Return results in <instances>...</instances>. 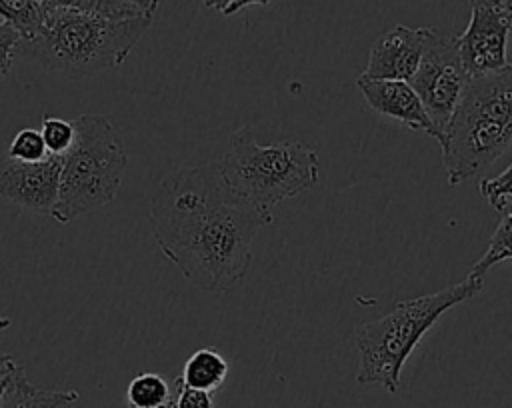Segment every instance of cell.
<instances>
[{
	"label": "cell",
	"mask_w": 512,
	"mask_h": 408,
	"mask_svg": "<svg viewBox=\"0 0 512 408\" xmlns=\"http://www.w3.org/2000/svg\"><path fill=\"white\" fill-rule=\"evenodd\" d=\"M150 220L162 254L198 288L226 292L252 262L266 210L234 190L218 162L180 168L150 194Z\"/></svg>",
	"instance_id": "6da1fadb"
},
{
	"label": "cell",
	"mask_w": 512,
	"mask_h": 408,
	"mask_svg": "<svg viewBox=\"0 0 512 408\" xmlns=\"http://www.w3.org/2000/svg\"><path fill=\"white\" fill-rule=\"evenodd\" d=\"M150 24L152 14L116 20L74 8H56L46 12L34 38L20 40L16 54H26L68 78H86L120 66Z\"/></svg>",
	"instance_id": "7a4b0ae2"
},
{
	"label": "cell",
	"mask_w": 512,
	"mask_h": 408,
	"mask_svg": "<svg viewBox=\"0 0 512 408\" xmlns=\"http://www.w3.org/2000/svg\"><path fill=\"white\" fill-rule=\"evenodd\" d=\"M482 288L484 278L468 274L452 286L402 300L388 314L364 322L356 330V348L360 352L356 372L358 384H380L388 392L396 394L400 388L402 368L420 344L422 336L444 312L480 294Z\"/></svg>",
	"instance_id": "3957f363"
},
{
	"label": "cell",
	"mask_w": 512,
	"mask_h": 408,
	"mask_svg": "<svg viewBox=\"0 0 512 408\" xmlns=\"http://www.w3.org/2000/svg\"><path fill=\"white\" fill-rule=\"evenodd\" d=\"M512 144V64L500 72L470 76L446 130L442 162L450 186H458L498 160Z\"/></svg>",
	"instance_id": "277c9868"
},
{
	"label": "cell",
	"mask_w": 512,
	"mask_h": 408,
	"mask_svg": "<svg viewBox=\"0 0 512 408\" xmlns=\"http://www.w3.org/2000/svg\"><path fill=\"white\" fill-rule=\"evenodd\" d=\"M74 122V142L62 154L58 200L52 218L66 224L114 200L128 158L112 122L102 114H82Z\"/></svg>",
	"instance_id": "5b68a950"
},
{
	"label": "cell",
	"mask_w": 512,
	"mask_h": 408,
	"mask_svg": "<svg viewBox=\"0 0 512 408\" xmlns=\"http://www.w3.org/2000/svg\"><path fill=\"white\" fill-rule=\"evenodd\" d=\"M224 180L258 206L272 210L318 182V154L300 142L258 144L252 128L242 126L230 136L218 162Z\"/></svg>",
	"instance_id": "8992f818"
},
{
	"label": "cell",
	"mask_w": 512,
	"mask_h": 408,
	"mask_svg": "<svg viewBox=\"0 0 512 408\" xmlns=\"http://www.w3.org/2000/svg\"><path fill=\"white\" fill-rule=\"evenodd\" d=\"M468 78L470 74L460 56L458 36L432 30L422 60L408 82L420 96L442 138H446V130L464 94Z\"/></svg>",
	"instance_id": "52a82bcc"
},
{
	"label": "cell",
	"mask_w": 512,
	"mask_h": 408,
	"mask_svg": "<svg viewBox=\"0 0 512 408\" xmlns=\"http://www.w3.org/2000/svg\"><path fill=\"white\" fill-rule=\"evenodd\" d=\"M470 20L458 36L460 56L470 76L500 72L508 62V36L512 30V6L508 0H468Z\"/></svg>",
	"instance_id": "ba28073f"
},
{
	"label": "cell",
	"mask_w": 512,
	"mask_h": 408,
	"mask_svg": "<svg viewBox=\"0 0 512 408\" xmlns=\"http://www.w3.org/2000/svg\"><path fill=\"white\" fill-rule=\"evenodd\" d=\"M62 156L48 154L44 160L26 162L0 156V196L34 212L52 214L58 200Z\"/></svg>",
	"instance_id": "9c48e42d"
},
{
	"label": "cell",
	"mask_w": 512,
	"mask_h": 408,
	"mask_svg": "<svg viewBox=\"0 0 512 408\" xmlns=\"http://www.w3.org/2000/svg\"><path fill=\"white\" fill-rule=\"evenodd\" d=\"M432 28L392 26L370 48L366 70L360 74L374 80H410L422 60Z\"/></svg>",
	"instance_id": "30bf717a"
},
{
	"label": "cell",
	"mask_w": 512,
	"mask_h": 408,
	"mask_svg": "<svg viewBox=\"0 0 512 408\" xmlns=\"http://www.w3.org/2000/svg\"><path fill=\"white\" fill-rule=\"evenodd\" d=\"M358 88L364 94L368 106L382 116H390L400 120L414 132H424L432 136L440 146L444 142L442 134L434 126L428 116L420 96L406 80H374V78H358Z\"/></svg>",
	"instance_id": "8fae6325"
},
{
	"label": "cell",
	"mask_w": 512,
	"mask_h": 408,
	"mask_svg": "<svg viewBox=\"0 0 512 408\" xmlns=\"http://www.w3.org/2000/svg\"><path fill=\"white\" fill-rule=\"evenodd\" d=\"M76 400V390H52L30 384L24 370L20 368V372L4 388L2 408H64Z\"/></svg>",
	"instance_id": "7c38bea8"
},
{
	"label": "cell",
	"mask_w": 512,
	"mask_h": 408,
	"mask_svg": "<svg viewBox=\"0 0 512 408\" xmlns=\"http://www.w3.org/2000/svg\"><path fill=\"white\" fill-rule=\"evenodd\" d=\"M228 376V362L214 348L196 350L184 364L180 374L182 382L190 388L214 392L218 390Z\"/></svg>",
	"instance_id": "4fadbf2b"
},
{
	"label": "cell",
	"mask_w": 512,
	"mask_h": 408,
	"mask_svg": "<svg viewBox=\"0 0 512 408\" xmlns=\"http://www.w3.org/2000/svg\"><path fill=\"white\" fill-rule=\"evenodd\" d=\"M126 402L130 408H174V392L160 374L142 372L130 380Z\"/></svg>",
	"instance_id": "5bb4252c"
},
{
	"label": "cell",
	"mask_w": 512,
	"mask_h": 408,
	"mask_svg": "<svg viewBox=\"0 0 512 408\" xmlns=\"http://www.w3.org/2000/svg\"><path fill=\"white\" fill-rule=\"evenodd\" d=\"M38 2L42 6L44 14L50 10H56V8H74V10L100 14L106 18H116V20L146 14L132 0H38Z\"/></svg>",
	"instance_id": "9a60e30c"
},
{
	"label": "cell",
	"mask_w": 512,
	"mask_h": 408,
	"mask_svg": "<svg viewBox=\"0 0 512 408\" xmlns=\"http://www.w3.org/2000/svg\"><path fill=\"white\" fill-rule=\"evenodd\" d=\"M512 258V210L504 212L502 214V220L500 224L496 226L490 242H488V248L486 252L480 256V260L470 268V276H476V278H484L486 272L504 262V260H510Z\"/></svg>",
	"instance_id": "2e32d148"
},
{
	"label": "cell",
	"mask_w": 512,
	"mask_h": 408,
	"mask_svg": "<svg viewBox=\"0 0 512 408\" xmlns=\"http://www.w3.org/2000/svg\"><path fill=\"white\" fill-rule=\"evenodd\" d=\"M0 16L20 30L22 40H30L40 32L46 14L38 0H0Z\"/></svg>",
	"instance_id": "e0dca14e"
},
{
	"label": "cell",
	"mask_w": 512,
	"mask_h": 408,
	"mask_svg": "<svg viewBox=\"0 0 512 408\" xmlns=\"http://www.w3.org/2000/svg\"><path fill=\"white\" fill-rule=\"evenodd\" d=\"M40 134L50 154H64L74 142V122L64 120L60 116L46 114L40 122Z\"/></svg>",
	"instance_id": "ac0fdd59"
},
{
	"label": "cell",
	"mask_w": 512,
	"mask_h": 408,
	"mask_svg": "<svg viewBox=\"0 0 512 408\" xmlns=\"http://www.w3.org/2000/svg\"><path fill=\"white\" fill-rule=\"evenodd\" d=\"M8 154L12 158H18V160L38 162V160H44L50 152H48V148L44 144V138H42L40 130H36V128H22L12 138V142L8 146Z\"/></svg>",
	"instance_id": "d6986e66"
},
{
	"label": "cell",
	"mask_w": 512,
	"mask_h": 408,
	"mask_svg": "<svg viewBox=\"0 0 512 408\" xmlns=\"http://www.w3.org/2000/svg\"><path fill=\"white\" fill-rule=\"evenodd\" d=\"M478 188H480V194L490 202V206L498 214H504L506 212L504 200L512 198V164L504 172H500L498 176L480 180Z\"/></svg>",
	"instance_id": "ffe728a7"
},
{
	"label": "cell",
	"mask_w": 512,
	"mask_h": 408,
	"mask_svg": "<svg viewBox=\"0 0 512 408\" xmlns=\"http://www.w3.org/2000/svg\"><path fill=\"white\" fill-rule=\"evenodd\" d=\"M174 408H214V402L210 392L190 388L178 376L174 380Z\"/></svg>",
	"instance_id": "44dd1931"
},
{
	"label": "cell",
	"mask_w": 512,
	"mask_h": 408,
	"mask_svg": "<svg viewBox=\"0 0 512 408\" xmlns=\"http://www.w3.org/2000/svg\"><path fill=\"white\" fill-rule=\"evenodd\" d=\"M20 40H22L20 30L14 24L2 20L0 22V78H4L10 72L12 56L16 54Z\"/></svg>",
	"instance_id": "7402d4cb"
},
{
	"label": "cell",
	"mask_w": 512,
	"mask_h": 408,
	"mask_svg": "<svg viewBox=\"0 0 512 408\" xmlns=\"http://www.w3.org/2000/svg\"><path fill=\"white\" fill-rule=\"evenodd\" d=\"M18 372H20V366L12 360V356L0 352V390H4Z\"/></svg>",
	"instance_id": "603a6c76"
},
{
	"label": "cell",
	"mask_w": 512,
	"mask_h": 408,
	"mask_svg": "<svg viewBox=\"0 0 512 408\" xmlns=\"http://www.w3.org/2000/svg\"><path fill=\"white\" fill-rule=\"evenodd\" d=\"M270 2H272V0H230V4H228V8L224 10V14L230 16V14L238 12V10H242L244 6H250V4H262V6H266V4H270Z\"/></svg>",
	"instance_id": "cb8c5ba5"
},
{
	"label": "cell",
	"mask_w": 512,
	"mask_h": 408,
	"mask_svg": "<svg viewBox=\"0 0 512 408\" xmlns=\"http://www.w3.org/2000/svg\"><path fill=\"white\" fill-rule=\"evenodd\" d=\"M202 4H204L206 8H212V10H218V12L224 14V10L228 8L230 0H202Z\"/></svg>",
	"instance_id": "d4e9b609"
},
{
	"label": "cell",
	"mask_w": 512,
	"mask_h": 408,
	"mask_svg": "<svg viewBox=\"0 0 512 408\" xmlns=\"http://www.w3.org/2000/svg\"><path fill=\"white\" fill-rule=\"evenodd\" d=\"M136 6H140L146 14H154V10L158 8L160 0H132Z\"/></svg>",
	"instance_id": "484cf974"
},
{
	"label": "cell",
	"mask_w": 512,
	"mask_h": 408,
	"mask_svg": "<svg viewBox=\"0 0 512 408\" xmlns=\"http://www.w3.org/2000/svg\"><path fill=\"white\" fill-rule=\"evenodd\" d=\"M10 326V318H6V316H0V332L2 330H6Z\"/></svg>",
	"instance_id": "4316f807"
},
{
	"label": "cell",
	"mask_w": 512,
	"mask_h": 408,
	"mask_svg": "<svg viewBox=\"0 0 512 408\" xmlns=\"http://www.w3.org/2000/svg\"><path fill=\"white\" fill-rule=\"evenodd\" d=\"M2 394H4V390H0V408H2Z\"/></svg>",
	"instance_id": "83f0119b"
},
{
	"label": "cell",
	"mask_w": 512,
	"mask_h": 408,
	"mask_svg": "<svg viewBox=\"0 0 512 408\" xmlns=\"http://www.w3.org/2000/svg\"><path fill=\"white\" fill-rule=\"evenodd\" d=\"M508 4H510V6H512V0H508Z\"/></svg>",
	"instance_id": "f1b7e54d"
}]
</instances>
